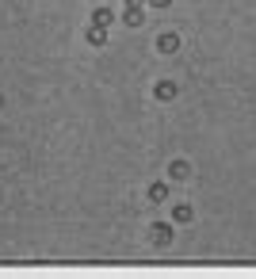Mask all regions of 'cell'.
<instances>
[{"mask_svg":"<svg viewBox=\"0 0 256 279\" xmlns=\"http://www.w3.org/2000/svg\"><path fill=\"white\" fill-rule=\"evenodd\" d=\"M157 46H161V54H176L180 50V38L176 35H161V38H157Z\"/></svg>","mask_w":256,"mask_h":279,"instance_id":"6da1fadb","label":"cell"},{"mask_svg":"<svg viewBox=\"0 0 256 279\" xmlns=\"http://www.w3.org/2000/svg\"><path fill=\"white\" fill-rule=\"evenodd\" d=\"M153 92H157V100H172V96H176V84H168V80H161V84H157Z\"/></svg>","mask_w":256,"mask_h":279,"instance_id":"7a4b0ae2","label":"cell"},{"mask_svg":"<svg viewBox=\"0 0 256 279\" xmlns=\"http://www.w3.org/2000/svg\"><path fill=\"white\" fill-rule=\"evenodd\" d=\"M153 241H157V245H168V241H172V226H157Z\"/></svg>","mask_w":256,"mask_h":279,"instance_id":"3957f363","label":"cell"},{"mask_svg":"<svg viewBox=\"0 0 256 279\" xmlns=\"http://www.w3.org/2000/svg\"><path fill=\"white\" fill-rule=\"evenodd\" d=\"M188 172H191V168L184 165V161H176V165H172V180H188Z\"/></svg>","mask_w":256,"mask_h":279,"instance_id":"277c9868","label":"cell"},{"mask_svg":"<svg viewBox=\"0 0 256 279\" xmlns=\"http://www.w3.org/2000/svg\"><path fill=\"white\" fill-rule=\"evenodd\" d=\"M149 195H153V203H161L164 195H168V188H164V183H153V188H149Z\"/></svg>","mask_w":256,"mask_h":279,"instance_id":"5b68a950","label":"cell"}]
</instances>
